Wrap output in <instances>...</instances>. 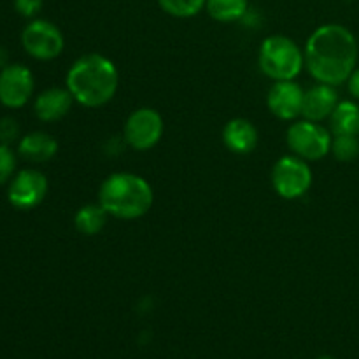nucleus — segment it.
<instances>
[{"label": "nucleus", "instance_id": "nucleus-1", "mask_svg": "<svg viewBox=\"0 0 359 359\" xmlns=\"http://www.w3.org/2000/svg\"><path fill=\"white\" fill-rule=\"evenodd\" d=\"M305 65L318 83L340 86L354 72L358 63V42L342 25L316 28L305 44Z\"/></svg>", "mask_w": 359, "mask_h": 359}, {"label": "nucleus", "instance_id": "nucleus-2", "mask_svg": "<svg viewBox=\"0 0 359 359\" xmlns=\"http://www.w3.org/2000/svg\"><path fill=\"white\" fill-rule=\"evenodd\" d=\"M119 74L114 63L104 55L81 56L67 72V90L77 104L95 109L109 104L118 91Z\"/></svg>", "mask_w": 359, "mask_h": 359}, {"label": "nucleus", "instance_id": "nucleus-3", "mask_svg": "<svg viewBox=\"0 0 359 359\" xmlns=\"http://www.w3.org/2000/svg\"><path fill=\"white\" fill-rule=\"evenodd\" d=\"M154 193L149 182L132 172L111 174L100 186L98 203L118 219L132 221L146 216L153 207Z\"/></svg>", "mask_w": 359, "mask_h": 359}, {"label": "nucleus", "instance_id": "nucleus-4", "mask_svg": "<svg viewBox=\"0 0 359 359\" xmlns=\"http://www.w3.org/2000/svg\"><path fill=\"white\" fill-rule=\"evenodd\" d=\"M259 70L272 81H293L305 67V55L293 39L270 35L259 46Z\"/></svg>", "mask_w": 359, "mask_h": 359}, {"label": "nucleus", "instance_id": "nucleus-5", "mask_svg": "<svg viewBox=\"0 0 359 359\" xmlns=\"http://www.w3.org/2000/svg\"><path fill=\"white\" fill-rule=\"evenodd\" d=\"M286 142L293 154L300 156L302 160L318 161L332 153L333 137L332 132H328L319 123L302 119L287 128Z\"/></svg>", "mask_w": 359, "mask_h": 359}, {"label": "nucleus", "instance_id": "nucleus-6", "mask_svg": "<svg viewBox=\"0 0 359 359\" xmlns=\"http://www.w3.org/2000/svg\"><path fill=\"white\" fill-rule=\"evenodd\" d=\"M272 186L286 200L302 198L312 186V170L300 156H283L272 168Z\"/></svg>", "mask_w": 359, "mask_h": 359}, {"label": "nucleus", "instance_id": "nucleus-7", "mask_svg": "<svg viewBox=\"0 0 359 359\" xmlns=\"http://www.w3.org/2000/svg\"><path fill=\"white\" fill-rule=\"evenodd\" d=\"M21 44L32 58L48 62L62 55L65 41L55 23L48 20H34L25 27Z\"/></svg>", "mask_w": 359, "mask_h": 359}, {"label": "nucleus", "instance_id": "nucleus-8", "mask_svg": "<svg viewBox=\"0 0 359 359\" xmlns=\"http://www.w3.org/2000/svg\"><path fill=\"white\" fill-rule=\"evenodd\" d=\"M163 118L151 107H140L128 116L125 123V140L132 149H153L163 137Z\"/></svg>", "mask_w": 359, "mask_h": 359}, {"label": "nucleus", "instance_id": "nucleus-9", "mask_svg": "<svg viewBox=\"0 0 359 359\" xmlns=\"http://www.w3.org/2000/svg\"><path fill=\"white\" fill-rule=\"evenodd\" d=\"M48 195V179L42 172L25 168L18 172L7 189V200L20 210H30L41 205Z\"/></svg>", "mask_w": 359, "mask_h": 359}, {"label": "nucleus", "instance_id": "nucleus-10", "mask_svg": "<svg viewBox=\"0 0 359 359\" xmlns=\"http://www.w3.org/2000/svg\"><path fill=\"white\" fill-rule=\"evenodd\" d=\"M34 74L20 63H11L0 70V104L20 109L34 93Z\"/></svg>", "mask_w": 359, "mask_h": 359}, {"label": "nucleus", "instance_id": "nucleus-11", "mask_svg": "<svg viewBox=\"0 0 359 359\" xmlns=\"http://www.w3.org/2000/svg\"><path fill=\"white\" fill-rule=\"evenodd\" d=\"M304 98L305 91L294 81H276L270 86L269 95H266V105L270 112L279 119H291L302 116L304 111Z\"/></svg>", "mask_w": 359, "mask_h": 359}, {"label": "nucleus", "instance_id": "nucleus-12", "mask_svg": "<svg viewBox=\"0 0 359 359\" xmlns=\"http://www.w3.org/2000/svg\"><path fill=\"white\" fill-rule=\"evenodd\" d=\"M337 105H339V95H337L335 86L318 83L311 90L305 91L302 116L309 121L321 123L330 119Z\"/></svg>", "mask_w": 359, "mask_h": 359}, {"label": "nucleus", "instance_id": "nucleus-13", "mask_svg": "<svg viewBox=\"0 0 359 359\" xmlns=\"http://www.w3.org/2000/svg\"><path fill=\"white\" fill-rule=\"evenodd\" d=\"M72 100L74 97L65 88H49L35 98V116L44 123L58 121L69 114Z\"/></svg>", "mask_w": 359, "mask_h": 359}, {"label": "nucleus", "instance_id": "nucleus-14", "mask_svg": "<svg viewBox=\"0 0 359 359\" xmlns=\"http://www.w3.org/2000/svg\"><path fill=\"white\" fill-rule=\"evenodd\" d=\"M223 142L235 154H249L258 146V130L249 119L233 118L224 125Z\"/></svg>", "mask_w": 359, "mask_h": 359}, {"label": "nucleus", "instance_id": "nucleus-15", "mask_svg": "<svg viewBox=\"0 0 359 359\" xmlns=\"http://www.w3.org/2000/svg\"><path fill=\"white\" fill-rule=\"evenodd\" d=\"M58 151V142L49 133L32 132L20 140L18 153L23 160L30 163H44L49 161Z\"/></svg>", "mask_w": 359, "mask_h": 359}, {"label": "nucleus", "instance_id": "nucleus-16", "mask_svg": "<svg viewBox=\"0 0 359 359\" xmlns=\"http://www.w3.org/2000/svg\"><path fill=\"white\" fill-rule=\"evenodd\" d=\"M109 212L100 205V203H86L81 207L74 217V226L81 235L93 237L100 233L104 226L107 224Z\"/></svg>", "mask_w": 359, "mask_h": 359}, {"label": "nucleus", "instance_id": "nucleus-17", "mask_svg": "<svg viewBox=\"0 0 359 359\" xmlns=\"http://www.w3.org/2000/svg\"><path fill=\"white\" fill-rule=\"evenodd\" d=\"M330 130L333 135H358L359 105L354 102H339L330 116Z\"/></svg>", "mask_w": 359, "mask_h": 359}, {"label": "nucleus", "instance_id": "nucleus-18", "mask_svg": "<svg viewBox=\"0 0 359 359\" xmlns=\"http://www.w3.org/2000/svg\"><path fill=\"white\" fill-rule=\"evenodd\" d=\"M205 9L212 20L233 23L249 13V0H207Z\"/></svg>", "mask_w": 359, "mask_h": 359}, {"label": "nucleus", "instance_id": "nucleus-19", "mask_svg": "<svg viewBox=\"0 0 359 359\" xmlns=\"http://www.w3.org/2000/svg\"><path fill=\"white\" fill-rule=\"evenodd\" d=\"M161 9L174 18H191L205 7L207 0H158Z\"/></svg>", "mask_w": 359, "mask_h": 359}, {"label": "nucleus", "instance_id": "nucleus-20", "mask_svg": "<svg viewBox=\"0 0 359 359\" xmlns=\"http://www.w3.org/2000/svg\"><path fill=\"white\" fill-rule=\"evenodd\" d=\"M332 153L340 161H353L359 156L358 135H335L332 142Z\"/></svg>", "mask_w": 359, "mask_h": 359}, {"label": "nucleus", "instance_id": "nucleus-21", "mask_svg": "<svg viewBox=\"0 0 359 359\" xmlns=\"http://www.w3.org/2000/svg\"><path fill=\"white\" fill-rule=\"evenodd\" d=\"M14 168H16V156L9 146L0 144V184H6L13 177Z\"/></svg>", "mask_w": 359, "mask_h": 359}, {"label": "nucleus", "instance_id": "nucleus-22", "mask_svg": "<svg viewBox=\"0 0 359 359\" xmlns=\"http://www.w3.org/2000/svg\"><path fill=\"white\" fill-rule=\"evenodd\" d=\"M20 135V125L14 118H2L0 119V144L9 146L13 140Z\"/></svg>", "mask_w": 359, "mask_h": 359}, {"label": "nucleus", "instance_id": "nucleus-23", "mask_svg": "<svg viewBox=\"0 0 359 359\" xmlns=\"http://www.w3.org/2000/svg\"><path fill=\"white\" fill-rule=\"evenodd\" d=\"M14 9L23 18H34L42 9V0H14Z\"/></svg>", "mask_w": 359, "mask_h": 359}, {"label": "nucleus", "instance_id": "nucleus-24", "mask_svg": "<svg viewBox=\"0 0 359 359\" xmlns=\"http://www.w3.org/2000/svg\"><path fill=\"white\" fill-rule=\"evenodd\" d=\"M347 84H349V93L359 100V69H354V72L347 79Z\"/></svg>", "mask_w": 359, "mask_h": 359}, {"label": "nucleus", "instance_id": "nucleus-25", "mask_svg": "<svg viewBox=\"0 0 359 359\" xmlns=\"http://www.w3.org/2000/svg\"><path fill=\"white\" fill-rule=\"evenodd\" d=\"M7 60H9V55H7V49L6 48H0V69H4V67L9 65V63H7Z\"/></svg>", "mask_w": 359, "mask_h": 359}, {"label": "nucleus", "instance_id": "nucleus-26", "mask_svg": "<svg viewBox=\"0 0 359 359\" xmlns=\"http://www.w3.org/2000/svg\"><path fill=\"white\" fill-rule=\"evenodd\" d=\"M318 359H335V358H332V356H321V358H318Z\"/></svg>", "mask_w": 359, "mask_h": 359}, {"label": "nucleus", "instance_id": "nucleus-27", "mask_svg": "<svg viewBox=\"0 0 359 359\" xmlns=\"http://www.w3.org/2000/svg\"><path fill=\"white\" fill-rule=\"evenodd\" d=\"M358 135H359V130H358Z\"/></svg>", "mask_w": 359, "mask_h": 359}]
</instances>
